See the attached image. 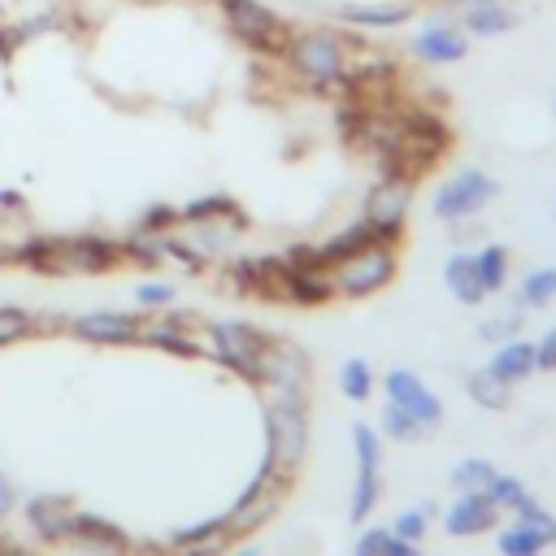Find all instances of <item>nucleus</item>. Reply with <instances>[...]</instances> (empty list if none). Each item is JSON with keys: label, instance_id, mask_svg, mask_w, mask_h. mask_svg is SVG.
<instances>
[{"label": "nucleus", "instance_id": "1", "mask_svg": "<svg viewBox=\"0 0 556 556\" xmlns=\"http://www.w3.org/2000/svg\"><path fill=\"white\" fill-rule=\"evenodd\" d=\"M356 56V39L343 26H291L282 52L274 56L287 78L308 91H343Z\"/></svg>", "mask_w": 556, "mask_h": 556}, {"label": "nucleus", "instance_id": "2", "mask_svg": "<svg viewBox=\"0 0 556 556\" xmlns=\"http://www.w3.org/2000/svg\"><path fill=\"white\" fill-rule=\"evenodd\" d=\"M13 256L39 274H109L122 265V243L104 235H48L26 239Z\"/></svg>", "mask_w": 556, "mask_h": 556}, {"label": "nucleus", "instance_id": "3", "mask_svg": "<svg viewBox=\"0 0 556 556\" xmlns=\"http://www.w3.org/2000/svg\"><path fill=\"white\" fill-rule=\"evenodd\" d=\"M308 456V404L304 395L265 391V469L282 482L300 473Z\"/></svg>", "mask_w": 556, "mask_h": 556}, {"label": "nucleus", "instance_id": "4", "mask_svg": "<svg viewBox=\"0 0 556 556\" xmlns=\"http://www.w3.org/2000/svg\"><path fill=\"white\" fill-rule=\"evenodd\" d=\"M200 334H204V356L217 361L222 369L239 374L243 382L256 387L261 378V361H265V348L274 334H265L261 326L243 321V317H222V321H200Z\"/></svg>", "mask_w": 556, "mask_h": 556}, {"label": "nucleus", "instance_id": "5", "mask_svg": "<svg viewBox=\"0 0 556 556\" xmlns=\"http://www.w3.org/2000/svg\"><path fill=\"white\" fill-rule=\"evenodd\" d=\"M395 274H400V243L374 239L330 265V287L339 300H369V295L387 291L395 282Z\"/></svg>", "mask_w": 556, "mask_h": 556}, {"label": "nucleus", "instance_id": "6", "mask_svg": "<svg viewBox=\"0 0 556 556\" xmlns=\"http://www.w3.org/2000/svg\"><path fill=\"white\" fill-rule=\"evenodd\" d=\"M217 13H222L226 35L265 61H274L291 35V22L278 9H269L265 0H217Z\"/></svg>", "mask_w": 556, "mask_h": 556}, {"label": "nucleus", "instance_id": "7", "mask_svg": "<svg viewBox=\"0 0 556 556\" xmlns=\"http://www.w3.org/2000/svg\"><path fill=\"white\" fill-rule=\"evenodd\" d=\"M495 195H500V182H495L486 169H456L452 178H443V182L434 187L430 208H434L439 222L452 226V222H473Z\"/></svg>", "mask_w": 556, "mask_h": 556}, {"label": "nucleus", "instance_id": "8", "mask_svg": "<svg viewBox=\"0 0 556 556\" xmlns=\"http://www.w3.org/2000/svg\"><path fill=\"white\" fill-rule=\"evenodd\" d=\"M352 452H356V482H352L348 517H352V526H365L369 513L378 508V495H382V434L369 421H356L352 426Z\"/></svg>", "mask_w": 556, "mask_h": 556}, {"label": "nucleus", "instance_id": "9", "mask_svg": "<svg viewBox=\"0 0 556 556\" xmlns=\"http://www.w3.org/2000/svg\"><path fill=\"white\" fill-rule=\"evenodd\" d=\"M413 191H417V182H413V178H400V174H382V178L365 191L361 217L378 230L382 243H400V239H404V222H408V208H413Z\"/></svg>", "mask_w": 556, "mask_h": 556}, {"label": "nucleus", "instance_id": "10", "mask_svg": "<svg viewBox=\"0 0 556 556\" xmlns=\"http://www.w3.org/2000/svg\"><path fill=\"white\" fill-rule=\"evenodd\" d=\"M469 35L456 26V17L452 13H434V17H426L413 35H408V43H404V52L413 56V61H421V65H456V61H465L469 56Z\"/></svg>", "mask_w": 556, "mask_h": 556}, {"label": "nucleus", "instance_id": "11", "mask_svg": "<svg viewBox=\"0 0 556 556\" xmlns=\"http://www.w3.org/2000/svg\"><path fill=\"white\" fill-rule=\"evenodd\" d=\"M513 521L495 526V547L500 556H539L543 547L556 543V517L539 504V500H526L517 513H508Z\"/></svg>", "mask_w": 556, "mask_h": 556}, {"label": "nucleus", "instance_id": "12", "mask_svg": "<svg viewBox=\"0 0 556 556\" xmlns=\"http://www.w3.org/2000/svg\"><path fill=\"white\" fill-rule=\"evenodd\" d=\"M139 326H143V313H126V308H91V313L61 317V330L74 334L78 343H91V348L139 343Z\"/></svg>", "mask_w": 556, "mask_h": 556}, {"label": "nucleus", "instance_id": "13", "mask_svg": "<svg viewBox=\"0 0 556 556\" xmlns=\"http://www.w3.org/2000/svg\"><path fill=\"white\" fill-rule=\"evenodd\" d=\"M308 382H313L308 352L300 343H291V339H269L256 387L261 391H282V395H308Z\"/></svg>", "mask_w": 556, "mask_h": 556}, {"label": "nucleus", "instance_id": "14", "mask_svg": "<svg viewBox=\"0 0 556 556\" xmlns=\"http://www.w3.org/2000/svg\"><path fill=\"white\" fill-rule=\"evenodd\" d=\"M287 486H291V482L274 478V473L261 465V473H256V478L243 486V495L230 504V526H235V534L243 539V534H252L265 517H274L278 504H282V495H287Z\"/></svg>", "mask_w": 556, "mask_h": 556}, {"label": "nucleus", "instance_id": "15", "mask_svg": "<svg viewBox=\"0 0 556 556\" xmlns=\"http://www.w3.org/2000/svg\"><path fill=\"white\" fill-rule=\"evenodd\" d=\"M382 395H387V404H400L404 413H413L426 430H439L443 404H439V395L421 382V374H413V369H387V374H382Z\"/></svg>", "mask_w": 556, "mask_h": 556}, {"label": "nucleus", "instance_id": "16", "mask_svg": "<svg viewBox=\"0 0 556 556\" xmlns=\"http://www.w3.org/2000/svg\"><path fill=\"white\" fill-rule=\"evenodd\" d=\"M74 500L70 495H56V491H43V495H30L26 504H22V517H26V530L39 539V543H48V547H56V543H70V526H74Z\"/></svg>", "mask_w": 556, "mask_h": 556}, {"label": "nucleus", "instance_id": "17", "mask_svg": "<svg viewBox=\"0 0 556 556\" xmlns=\"http://www.w3.org/2000/svg\"><path fill=\"white\" fill-rule=\"evenodd\" d=\"M65 547H78V552H87V556H130V552H135V539H130L117 521L78 508Z\"/></svg>", "mask_w": 556, "mask_h": 556}, {"label": "nucleus", "instance_id": "18", "mask_svg": "<svg viewBox=\"0 0 556 556\" xmlns=\"http://www.w3.org/2000/svg\"><path fill=\"white\" fill-rule=\"evenodd\" d=\"M235 543H239V534L230 526V513H222V517H208V521L174 530L165 539V552L169 556H226Z\"/></svg>", "mask_w": 556, "mask_h": 556}, {"label": "nucleus", "instance_id": "19", "mask_svg": "<svg viewBox=\"0 0 556 556\" xmlns=\"http://www.w3.org/2000/svg\"><path fill=\"white\" fill-rule=\"evenodd\" d=\"M413 0H365V4H330V17L334 26H348V30H400L413 22Z\"/></svg>", "mask_w": 556, "mask_h": 556}, {"label": "nucleus", "instance_id": "20", "mask_svg": "<svg viewBox=\"0 0 556 556\" xmlns=\"http://www.w3.org/2000/svg\"><path fill=\"white\" fill-rule=\"evenodd\" d=\"M504 521V513L491 504L486 491H460L447 513H443V530L452 539H473V534H495V526Z\"/></svg>", "mask_w": 556, "mask_h": 556}, {"label": "nucleus", "instance_id": "21", "mask_svg": "<svg viewBox=\"0 0 556 556\" xmlns=\"http://www.w3.org/2000/svg\"><path fill=\"white\" fill-rule=\"evenodd\" d=\"M447 9L469 39H495L517 26V9H508V0H452Z\"/></svg>", "mask_w": 556, "mask_h": 556}, {"label": "nucleus", "instance_id": "22", "mask_svg": "<svg viewBox=\"0 0 556 556\" xmlns=\"http://www.w3.org/2000/svg\"><path fill=\"white\" fill-rule=\"evenodd\" d=\"M443 287H447V295L456 300V304H482L486 300V287H482V278H478V265H473V252H452L447 261H443Z\"/></svg>", "mask_w": 556, "mask_h": 556}, {"label": "nucleus", "instance_id": "23", "mask_svg": "<svg viewBox=\"0 0 556 556\" xmlns=\"http://www.w3.org/2000/svg\"><path fill=\"white\" fill-rule=\"evenodd\" d=\"M486 369L500 378V382H526L530 374H534V339H504V343H495V352H491V361H486Z\"/></svg>", "mask_w": 556, "mask_h": 556}, {"label": "nucleus", "instance_id": "24", "mask_svg": "<svg viewBox=\"0 0 556 556\" xmlns=\"http://www.w3.org/2000/svg\"><path fill=\"white\" fill-rule=\"evenodd\" d=\"M195 222H217V226H235V230L248 226L243 208L230 195H200L191 204H178V226H195Z\"/></svg>", "mask_w": 556, "mask_h": 556}, {"label": "nucleus", "instance_id": "25", "mask_svg": "<svg viewBox=\"0 0 556 556\" xmlns=\"http://www.w3.org/2000/svg\"><path fill=\"white\" fill-rule=\"evenodd\" d=\"M465 395H469L473 404H482V408L500 413V408H508V400H513V387H508V382H500V378H495V374L482 365V369L465 374Z\"/></svg>", "mask_w": 556, "mask_h": 556}, {"label": "nucleus", "instance_id": "26", "mask_svg": "<svg viewBox=\"0 0 556 556\" xmlns=\"http://www.w3.org/2000/svg\"><path fill=\"white\" fill-rule=\"evenodd\" d=\"M473 265H478V278H482L486 295L504 291V282H508V265H513V256H508L504 243H482V248L473 252Z\"/></svg>", "mask_w": 556, "mask_h": 556}, {"label": "nucleus", "instance_id": "27", "mask_svg": "<svg viewBox=\"0 0 556 556\" xmlns=\"http://www.w3.org/2000/svg\"><path fill=\"white\" fill-rule=\"evenodd\" d=\"M374 387H378V374H374V365H369L365 356H348V361L339 365V391H343L352 404H365V400L374 395Z\"/></svg>", "mask_w": 556, "mask_h": 556}, {"label": "nucleus", "instance_id": "28", "mask_svg": "<svg viewBox=\"0 0 556 556\" xmlns=\"http://www.w3.org/2000/svg\"><path fill=\"white\" fill-rule=\"evenodd\" d=\"M556 300V265L530 269L517 287V308H547Z\"/></svg>", "mask_w": 556, "mask_h": 556}, {"label": "nucleus", "instance_id": "29", "mask_svg": "<svg viewBox=\"0 0 556 556\" xmlns=\"http://www.w3.org/2000/svg\"><path fill=\"white\" fill-rule=\"evenodd\" d=\"M378 434H382V439H395V443H417V439H426L430 430H426V426H421L413 413H404L400 404H382Z\"/></svg>", "mask_w": 556, "mask_h": 556}, {"label": "nucleus", "instance_id": "30", "mask_svg": "<svg viewBox=\"0 0 556 556\" xmlns=\"http://www.w3.org/2000/svg\"><path fill=\"white\" fill-rule=\"evenodd\" d=\"M491 478H495V465L486 460V456H465V460H456L452 465V473H447V486L460 495V491H486L491 486Z\"/></svg>", "mask_w": 556, "mask_h": 556}, {"label": "nucleus", "instance_id": "31", "mask_svg": "<svg viewBox=\"0 0 556 556\" xmlns=\"http://www.w3.org/2000/svg\"><path fill=\"white\" fill-rule=\"evenodd\" d=\"M43 330V321L30 313V308H22V304H0V348H13V343H22V339H30V334H39Z\"/></svg>", "mask_w": 556, "mask_h": 556}, {"label": "nucleus", "instance_id": "32", "mask_svg": "<svg viewBox=\"0 0 556 556\" xmlns=\"http://www.w3.org/2000/svg\"><path fill=\"white\" fill-rule=\"evenodd\" d=\"M486 495H491V504H495L500 513H517V508H521L526 500H534V495L526 491V482H521L517 473H500V469H495V478H491Z\"/></svg>", "mask_w": 556, "mask_h": 556}, {"label": "nucleus", "instance_id": "33", "mask_svg": "<svg viewBox=\"0 0 556 556\" xmlns=\"http://www.w3.org/2000/svg\"><path fill=\"white\" fill-rule=\"evenodd\" d=\"M174 300H178V287H174L169 278H143V282L135 287V304H139V313L174 308Z\"/></svg>", "mask_w": 556, "mask_h": 556}, {"label": "nucleus", "instance_id": "34", "mask_svg": "<svg viewBox=\"0 0 556 556\" xmlns=\"http://www.w3.org/2000/svg\"><path fill=\"white\" fill-rule=\"evenodd\" d=\"M521 321H526V313H504V317H491V321H482L478 326V334L486 339V343H504V339H517L521 334Z\"/></svg>", "mask_w": 556, "mask_h": 556}, {"label": "nucleus", "instance_id": "35", "mask_svg": "<svg viewBox=\"0 0 556 556\" xmlns=\"http://www.w3.org/2000/svg\"><path fill=\"white\" fill-rule=\"evenodd\" d=\"M178 226V204H152L139 222H135V230H143V235H165V230H174Z\"/></svg>", "mask_w": 556, "mask_h": 556}, {"label": "nucleus", "instance_id": "36", "mask_svg": "<svg viewBox=\"0 0 556 556\" xmlns=\"http://www.w3.org/2000/svg\"><path fill=\"white\" fill-rule=\"evenodd\" d=\"M426 526H430V521H426V508H404V513L391 521V534H395V539H408V543H421V539H426Z\"/></svg>", "mask_w": 556, "mask_h": 556}, {"label": "nucleus", "instance_id": "37", "mask_svg": "<svg viewBox=\"0 0 556 556\" xmlns=\"http://www.w3.org/2000/svg\"><path fill=\"white\" fill-rule=\"evenodd\" d=\"M387 539H391V530H387V526H369V530H361V534H356L352 556H382V552H387Z\"/></svg>", "mask_w": 556, "mask_h": 556}, {"label": "nucleus", "instance_id": "38", "mask_svg": "<svg viewBox=\"0 0 556 556\" xmlns=\"http://www.w3.org/2000/svg\"><path fill=\"white\" fill-rule=\"evenodd\" d=\"M534 369L556 374V326L543 330V339H534Z\"/></svg>", "mask_w": 556, "mask_h": 556}, {"label": "nucleus", "instance_id": "39", "mask_svg": "<svg viewBox=\"0 0 556 556\" xmlns=\"http://www.w3.org/2000/svg\"><path fill=\"white\" fill-rule=\"evenodd\" d=\"M17 504H22L17 500V486L9 482V473H0V521H9L17 513Z\"/></svg>", "mask_w": 556, "mask_h": 556}, {"label": "nucleus", "instance_id": "40", "mask_svg": "<svg viewBox=\"0 0 556 556\" xmlns=\"http://www.w3.org/2000/svg\"><path fill=\"white\" fill-rule=\"evenodd\" d=\"M387 530H391V526H387ZM382 556H421V543H408V539H395V534H391Z\"/></svg>", "mask_w": 556, "mask_h": 556}, {"label": "nucleus", "instance_id": "41", "mask_svg": "<svg viewBox=\"0 0 556 556\" xmlns=\"http://www.w3.org/2000/svg\"><path fill=\"white\" fill-rule=\"evenodd\" d=\"M0 204H4V208H26V200H22L17 191H0Z\"/></svg>", "mask_w": 556, "mask_h": 556}, {"label": "nucleus", "instance_id": "42", "mask_svg": "<svg viewBox=\"0 0 556 556\" xmlns=\"http://www.w3.org/2000/svg\"><path fill=\"white\" fill-rule=\"evenodd\" d=\"M226 556H256V547H252V543H235Z\"/></svg>", "mask_w": 556, "mask_h": 556}, {"label": "nucleus", "instance_id": "43", "mask_svg": "<svg viewBox=\"0 0 556 556\" xmlns=\"http://www.w3.org/2000/svg\"><path fill=\"white\" fill-rule=\"evenodd\" d=\"M0 56H4V22H0Z\"/></svg>", "mask_w": 556, "mask_h": 556}]
</instances>
